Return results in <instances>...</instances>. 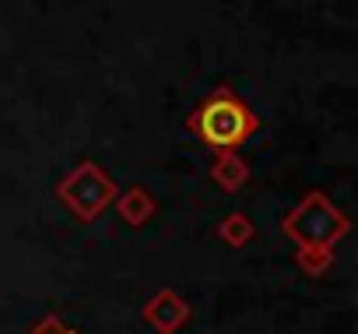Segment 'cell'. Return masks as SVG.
<instances>
[{"instance_id":"cell-1","label":"cell","mask_w":358,"mask_h":334,"mask_svg":"<svg viewBox=\"0 0 358 334\" xmlns=\"http://www.w3.org/2000/svg\"><path fill=\"white\" fill-rule=\"evenodd\" d=\"M187 127L211 151H239L250 137L260 134L264 120L243 95H236V88L218 85L208 99L194 106V113L187 116Z\"/></svg>"},{"instance_id":"cell-2","label":"cell","mask_w":358,"mask_h":334,"mask_svg":"<svg viewBox=\"0 0 358 334\" xmlns=\"http://www.w3.org/2000/svg\"><path fill=\"white\" fill-rule=\"evenodd\" d=\"M281 232L295 243V246H337L348 232H351V218L330 201V194L323 190H309L285 218H281Z\"/></svg>"},{"instance_id":"cell-3","label":"cell","mask_w":358,"mask_h":334,"mask_svg":"<svg viewBox=\"0 0 358 334\" xmlns=\"http://www.w3.org/2000/svg\"><path fill=\"white\" fill-rule=\"evenodd\" d=\"M120 187L116 180L106 173V165L95 158H81L74 169H67L57 183V197L60 204L85 225H92L99 215H106V208L116 201Z\"/></svg>"},{"instance_id":"cell-4","label":"cell","mask_w":358,"mask_h":334,"mask_svg":"<svg viewBox=\"0 0 358 334\" xmlns=\"http://www.w3.org/2000/svg\"><path fill=\"white\" fill-rule=\"evenodd\" d=\"M141 316H144V323H148L155 334H176V330H183V327L190 323L194 309H190V302L179 295L176 288H158V292L144 302Z\"/></svg>"},{"instance_id":"cell-5","label":"cell","mask_w":358,"mask_h":334,"mask_svg":"<svg viewBox=\"0 0 358 334\" xmlns=\"http://www.w3.org/2000/svg\"><path fill=\"white\" fill-rule=\"evenodd\" d=\"M113 204H116L120 218H123L127 225H134V229L148 225V222H151V215L158 211V201H155V194H151L148 187H141V183H130L127 190H120Z\"/></svg>"},{"instance_id":"cell-6","label":"cell","mask_w":358,"mask_h":334,"mask_svg":"<svg viewBox=\"0 0 358 334\" xmlns=\"http://www.w3.org/2000/svg\"><path fill=\"white\" fill-rule=\"evenodd\" d=\"M211 180H215L222 190L236 194V190H243V187L250 183V162H246L239 151H215Z\"/></svg>"},{"instance_id":"cell-7","label":"cell","mask_w":358,"mask_h":334,"mask_svg":"<svg viewBox=\"0 0 358 334\" xmlns=\"http://www.w3.org/2000/svg\"><path fill=\"white\" fill-rule=\"evenodd\" d=\"M218 239H222L225 246L239 250V246H246V243L257 239V225H253V218H250L246 211H229V215L222 218V225H218Z\"/></svg>"},{"instance_id":"cell-8","label":"cell","mask_w":358,"mask_h":334,"mask_svg":"<svg viewBox=\"0 0 358 334\" xmlns=\"http://www.w3.org/2000/svg\"><path fill=\"white\" fill-rule=\"evenodd\" d=\"M295 264L306 271V274H313V278H320L330 264H334V246H313V243H306V246H295Z\"/></svg>"},{"instance_id":"cell-9","label":"cell","mask_w":358,"mask_h":334,"mask_svg":"<svg viewBox=\"0 0 358 334\" xmlns=\"http://www.w3.org/2000/svg\"><path fill=\"white\" fill-rule=\"evenodd\" d=\"M25 334H81L78 327H71L64 316H57V313H50V316H43V320H36Z\"/></svg>"}]
</instances>
